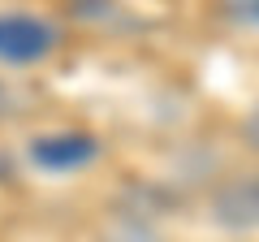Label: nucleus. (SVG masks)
I'll return each mask as SVG.
<instances>
[{
	"instance_id": "obj_1",
	"label": "nucleus",
	"mask_w": 259,
	"mask_h": 242,
	"mask_svg": "<svg viewBox=\"0 0 259 242\" xmlns=\"http://www.w3.org/2000/svg\"><path fill=\"white\" fill-rule=\"evenodd\" d=\"M203 216L225 238H255L259 233V165L216 177L212 190H207Z\"/></svg>"
},
{
	"instance_id": "obj_4",
	"label": "nucleus",
	"mask_w": 259,
	"mask_h": 242,
	"mask_svg": "<svg viewBox=\"0 0 259 242\" xmlns=\"http://www.w3.org/2000/svg\"><path fill=\"white\" fill-rule=\"evenodd\" d=\"M95 242H164L160 229L139 212H117L104 221V229L95 233Z\"/></svg>"
},
{
	"instance_id": "obj_3",
	"label": "nucleus",
	"mask_w": 259,
	"mask_h": 242,
	"mask_svg": "<svg viewBox=\"0 0 259 242\" xmlns=\"http://www.w3.org/2000/svg\"><path fill=\"white\" fill-rule=\"evenodd\" d=\"M104 143L91 130H44L26 139V160L39 173H78V169L95 165Z\"/></svg>"
},
{
	"instance_id": "obj_2",
	"label": "nucleus",
	"mask_w": 259,
	"mask_h": 242,
	"mask_svg": "<svg viewBox=\"0 0 259 242\" xmlns=\"http://www.w3.org/2000/svg\"><path fill=\"white\" fill-rule=\"evenodd\" d=\"M61 48V26L39 13H0V65H44Z\"/></svg>"
},
{
	"instance_id": "obj_6",
	"label": "nucleus",
	"mask_w": 259,
	"mask_h": 242,
	"mask_svg": "<svg viewBox=\"0 0 259 242\" xmlns=\"http://www.w3.org/2000/svg\"><path fill=\"white\" fill-rule=\"evenodd\" d=\"M242 143H246L250 156H259V100L246 108V117H242Z\"/></svg>"
},
{
	"instance_id": "obj_5",
	"label": "nucleus",
	"mask_w": 259,
	"mask_h": 242,
	"mask_svg": "<svg viewBox=\"0 0 259 242\" xmlns=\"http://www.w3.org/2000/svg\"><path fill=\"white\" fill-rule=\"evenodd\" d=\"M216 18L242 35H259V0H212Z\"/></svg>"
}]
</instances>
